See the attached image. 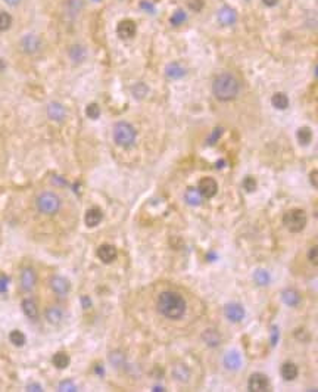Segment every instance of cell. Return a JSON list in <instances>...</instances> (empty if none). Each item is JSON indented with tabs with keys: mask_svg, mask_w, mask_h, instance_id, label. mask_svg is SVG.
<instances>
[{
	"mask_svg": "<svg viewBox=\"0 0 318 392\" xmlns=\"http://www.w3.org/2000/svg\"><path fill=\"white\" fill-rule=\"evenodd\" d=\"M156 308L161 315L169 320H180L187 311V302L179 292L165 291L156 299Z\"/></svg>",
	"mask_w": 318,
	"mask_h": 392,
	"instance_id": "cell-1",
	"label": "cell"
},
{
	"mask_svg": "<svg viewBox=\"0 0 318 392\" xmlns=\"http://www.w3.org/2000/svg\"><path fill=\"white\" fill-rule=\"evenodd\" d=\"M239 92H240V83L230 73H223L217 76L214 83H212V93H214V96L220 102L234 100L239 96Z\"/></svg>",
	"mask_w": 318,
	"mask_h": 392,
	"instance_id": "cell-2",
	"label": "cell"
},
{
	"mask_svg": "<svg viewBox=\"0 0 318 392\" xmlns=\"http://www.w3.org/2000/svg\"><path fill=\"white\" fill-rule=\"evenodd\" d=\"M35 206H37V209L42 214H45V216H55L62 206V201L59 195H56L55 192L46 190L37 196V199H35Z\"/></svg>",
	"mask_w": 318,
	"mask_h": 392,
	"instance_id": "cell-3",
	"label": "cell"
},
{
	"mask_svg": "<svg viewBox=\"0 0 318 392\" xmlns=\"http://www.w3.org/2000/svg\"><path fill=\"white\" fill-rule=\"evenodd\" d=\"M136 137H137V131L136 128L127 123V121H120L115 124L114 127V140L115 143L121 148H131L136 141Z\"/></svg>",
	"mask_w": 318,
	"mask_h": 392,
	"instance_id": "cell-4",
	"label": "cell"
},
{
	"mask_svg": "<svg viewBox=\"0 0 318 392\" xmlns=\"http://www.w3.org/2000/svg\"><path fill=\"white\" fill-rule=\"evenodd\" d=\"M308 219L302 209H290L283 216V224L292 233H299L306 227Z\"/></svg>",
	"mask_w": 318,
	"mask_h": 392,
	"instance_id": "cell-5",
	"label": "cell"
},
{
	"mask_svg": "<svg viewBox=\"0 0 318 392\" xmlns=\"http://www.w3.org/2000/svg\"><path fill=\"white\" fill-rule=\"evenodd\" d=\"M21 47H22L24 53L35 55L42 49V40H40L39 35H35V34H27L21 40Z\"/></svg>",
	"mask_w": 318,
	"mask_h": 392,
	"instance_id": "cell-6",
	"label": "cell"
},
{
	"mask_svg": "<svg viewBox=\"0 0 318 392\" xmlns=\"http://www.w3.org/2000/svg\"><path fill=\"white\" fill-rule=\"evenodd\" d=\"M50 289L58 295V297H66L71 291V283L68 279L62 276H53L50 279Z\"/></svg>",
	"mask_w": 318,
	"mask_h": 392,
	"instance_id": "cell-7",
	"label": "cell"
},
{
	"mask_svg": "<svg viewBox=\"0 0 318 392\" xmlns=\"http://www.w3.org/2000/svg\"><path fill=\"white\" fill-rule=\"evenodd\" d=\"M136 31H137L136 22L131 21V19H122L117 25V34H118V37L122 39V40L133 39L136 35Z\"/></svg>",
	"mask_w": 318,
	"mask_h": 392,
	"instance_id": "cell-8",
	"label": "cell"
},
{
	"mask_svg": "<svg viewBox=\"0 0 318 392\" xmlns=\"http://www.w3.org/2000/svg\"><path fill=\"white\" fill-rule=\"evenodd\" d=\"M247 386H249V391H252V392H265L270 388V382L264 373H254L249 377Z\"/></svg>",
	"mask_w": 318,
	"mask_h": 392,
	"instance_id": "cell-9",
	"label": "cell"
},
{
	"mask_svg": "<svg viewBox=\"0 0 318 392\" xmlns=\"http://www.w3.org/2000/svg\"><path fill=\"white\" fill-rule=\"evenodd\" d=\"M197 189L203 198H214L218 192V183L212 177H205L199 182Z\"/></svg>",
	"mask_w": 318,
	"mask_h": 392,
	"instance_id": "cell-10",
	"label": "cell"
},
{
	"mask_svg": "<svg viewBox=\"0 0 318 392\" xmlns=\"http://www.w3.org/2000/svg\"><path fill=\"white\" fill-rule=\"evenodd\" d=\"M224 315L233 323H239L244 318V308L237 302H230L224 307Z\"/></svg>",
	"mask_w": 318,
	"mask_h": 392,
	"instance_id": "cell-11",
	"label": "cell"
},
{
	"mask_svg": "<svg viewBox=\"0 0 318 392\" xmlns=\"http://www.w3.org/2000/svg\"><path fill=\"white\" fill-rule=\"evenodd\" d=\"M97 257L102 263L105 264H111L117 260L118 257V251H117V248L114 245H108V243H105V245H100L99 249H97Z\"/></svg>",
	"mask_w": 318,
	"mask_h": 392,
	"instance_id": "cell-12",
	"label": "cell"
},
{
	"mask_svg": "<svg viewBox=\"0 0 318 392\" xmlns=\"http://www.w3.org/2000/svg\"><path fill=\"white\" fill-rule=\"evenodd\" d=\"M19 280H21V288L25 292H31L35 286V283H37V274H35V271L31 267H25L21 271Z\"/></svg>",
	"mask_w": 318,
	"mask_h": 392,
	"instance_id": "cell-13",
	"label": "cell"
},
{
	"mask_svg": "<svg viewBox=\"0 0 318 392\" xmlns=\"http://www.w3.org/2000/svg\"><path fill=\"white\" fill-rule=\"evenodd\" d=\"M172 377L179 383H187L192 377V372L187 364L184 363H175L172 366Z\"/></svg>",
	"mask_w": 318,
	"mask_h": 392,
	"instance_id": "cell-14",
	"label": "cell"
},
{
	"mask_svg": "<svg viewBox=\"0 0 318 392\" xmlns=\"http://www.w3.org/2000/svg\"><path fill=\"white\" fill-rule=\"evenodd\" d=\"M47 117L52 120V121H56V123H61L65 120L66 117V110L65 106L59 102H50L47 105Z\"/></svg>",
	"mask_w": 318,
	"mask_h": 392,
	"instance_id": "cell-15",
	"label": "cell"
},
{
	"mask_svg": "<svg viewBox=\"0 0 318 392\" xmlns=\"http://www.w3.org/2000/svg\"><path fill=\"white\" fill-rule=\"evenodd\" d=\"M45 317H46V322L47 323H50L53 326H58V325H61L63 322L65 313H63V310L59 305H52V307L46 308Z\"/></svg>",
	"mask_w": 318,
	"mask_h": 392,
	"instance_id": "cell-16",
	"label": "cell"
},
{
	"mask_svg": "<svg viewBox=\"0 0 318 392\" xmlns=\"http://www.w3.org/2000/svg\"><path fill=\"white\" fill-rule=\"evenodd\" d=\"M165 76L169 80H180L186 76V68L179 62H171L165 68Z\"/></svg>",
	"mask_w": 318,
	"mask_h": 392,
	"instance_id": "cell-17",
	"label": "cell"
},
{
	"mask_svg": "<svg viewBox=\"0 0 318 392\" xmlns=\"http://www.w3.org/2000/svg\"><path fill=\"white\" fill-rule=\"evenodd\" d=\"M218 21L223 25H226V27L233 25L237 21V12L233 8H230V6H223L218 11Z\"/></svg>",
	"mask_w": 318,
	"mask_h": 392,
	"instance_id": "cell-18",
	"label": "cell"
},
{
	"mask_svg": "<svg viewBox=\"0 0 318 392\" xmlns=\"http://www.w3.org/2000/svg\"><path fill=\"white\" fill-rule=\"evenodd\" d=\"M202 341L209 346V348H217L221 345V335L215 329H206L202 333Z\"/></svg>",
	"mask_w": 318,
	"mask_h": 392,
	"instance_id": "cell-19",
	"label": "cell"
},
{
	"mask_svg": "<svg viewBox=\"0 0 318 392\" xmlns=\"http://www.w3.org/2000/svg\"><path fill=\"white\" fill-rule=\"evenodd\" d=\"M224 366L228 370H239L242 366V357L237 351H228L224 355Z\"/></svg>",
	"mask_w": 318,
	"mask_h": 392,
	"instance_id": "cell-20",
	"label": "cell"
},
{
	"mask_svg": "<svg viewBox=\"0 0 318 392\" xmlns=\"http://www.w3.org/2000/svg\"><path fill=\"white\" fill-rule=\"evenodd\" d=\"M103 219V212L99 209V208H90L87 212H86V216H84V221H86V226L87 227H96L100 224Z\"/></svg>",
	"mask_w": 318,
	"mask_h": 392,
	"instance_id": "cell-21",
	"label": "cell"
},
{
	"mask_svg": "<svg viewBox=\"0 0 318 392\" xmlns=\"http://www.w3.org/2000/svg\"><path fill=\"white\" fill-rule=\"evenodd\" d=\"M21 307H22L24 314H25L30 320H37V318H39V307H37V304H35L34 299H31V298L24 299L22 304H21Z\"/></svg>",
	"mask_w": 318,
	"mask_h": 392,
	"instance_id": "cell-22",
	"label": "cell"
},
{
	"mask_svg": "<svg viewBox=\"0 0 318 392\" xmlns=\"http://www.w3.org/2000/svg\"><path fill=\"white\" fill-rule=\"evenodd\" d=\"M281 299L289 307H298L301 302V295L296 289H285L281 292Z\"/></svg>",
	"mask_w": 318,
	"mask_h": 392,
	"instance_id": "cell-23",
	"label": "cell"
},
{
	"mask_svg": "<svg viewBox=\"0 0 318 392\" xmlns=\"http://www.w3.org/2000/svg\"><path fill=\"white\" fill-rule=\"evenodd\" d=\"M298 373H299V370H298V366L295 364V363H285L281 366V369H280V375H281V377L285 379V380H295L296 377H298Z\"/></svg>",
	"mask_w": 318,
	"mask_h": 392,
	"instance_id": "cell-24",
	"label": "cell"
},
{
	"mask_svg": "<svg viewBox=\"0 0 318 392\" xmlns=\"http://www.w3.org/2000/svg\"><path fill=\"white\" fill-rule=\"evenodd\" d=\"M202 195L199 192L197 188H189L184 192V201L190 205V206H199L202 204Z\"/></svg>",
	"mask_w": 318,
	"mask_h": 392,
	"instance_id": "cell-25",
	"label": "cell"
},
{
	"mask_svg": "<svg viewBox=\"0 0 318 392\" xmlns=\"http://www.w3.org/2000/svg\"><path fill=\"white\" fill-rule=\"evenodd\" d=\"M87 56V50L84 46L81 45H74V46H71L69 49V59L73 61L74 63H81Z\"/></svg>",
	"mask_w": 318,
	"mask_h": 392,
	"instance_id": "cell-26",
	"label": "cell"
},
{
	"mask_svg": "<svg viewBox=\"0 0 318 392\" xmlns=\"http://www.w3.org/2000/svg\"><path fill=\"white\" fill-rule=\"evenodd\" d=\"M271 103H273V106H274L275 110H281L283 111V110H286L288 106H289V97H288V94L278 92V93H274L273 94Z\"/></svg>",
	"mask_w": 318,
	"mask_h": 392,
	"instance_id": "cell-27",
	"label": "cell"
},
{
	"mask_svg": "<svg viewBox=\"0 0 318 392\" xmlns=\"http://www.w3.org/2000/svg\"><path fill=\"white\" fill-rule=\"evenodd\" d=\"M52 363H53V366H55L56 369L63 370V369H66V367L69 366L71 359H69V355H68L66 352H62V351H61V352H56V354L53 355Z\"/></svg>",
	"mask_w": 318,
	"mask_h": 392,
	"instance_id": "cell-28",
	"label": "cell"
},
{
	"mask_svg": "<svg viewBox=\"0 0 318 392\" xmlns=\"http://www.w3.org/2000/svg\"><path fill=\"white\" fill-rule=\"evenodd\" d=\"M298 136V141L302 145V146H306L311 143V140H312V131L309 127H301L296 133Z\"/></svg>",
	"mask_w": 318,
	"mask_h": 392,
	"instance_id": "cell-29",
	"label": "cell"
},
{
	"mask_svg": "<svg viewBox=\"0 0 318 392\" xmlns=\"http://www.w3.org/2000/svg\"><path fill=\"white\" fill-rule=\"evenodd\" d=\"M254 280L259 284V286H267V284H270V282H271V276L267 270L258 268L254 273Z\"/></svg>",
	"mask_w": 318,
	"mask_h": 392,
	"instance_id": "cell-30",
	"label": "cell"
},
{
	"mask_svg": "<svg viewBox=\"0 0 318 392\" xmlns=\"http://www.w3.org/2000/svg\"><path fill=\"white\" fill-rule=\"evenodd\" d=\"M9 341L12 342V345H15V346L21 348V346H24V345H25L27 338H25V335H24L21 330H12V332L9 333Z\"/></svg>",
	"mask_w": 318,
	"mask_h": 392,
	"instance_id": "cell-31",
	"label": "cell"
},
{
	"mask_svg": "<svg viewBox=\"0 0 318 392\" xmlns=\"http://www.w3.org/2000/svg\"><path fill=\"white\" fill-rule=\"evenodd\" d=\"M109 361L114 367H122L125 364V355L121 351H114L109 354Z\"/></svg>",
	"mask_w": 318,
	"mask_h": 392,
	"instance_id": "cell-32",
	"label": "cell"
},
{
	"mask_svg": "<svg viewBox=\"0 0 318 392\" xmlns=\"http://www.w3.org/2000/svg\"><path fill=\"white\" fill-rule=\"evenodd\" d=\"M81 9H83V2H81V0H68V2H66V11H68L69 15L76 16V15L80 14Z\"/></svg>",
	"mask_w": 318,
	"mask_h": 392,
	"instance_id": "cell-33",
	"label": "cell"
},
{
	"mask_svg": "<svg viewBox=\"0 0 318 392\" xmlns=\"http://www.w3.org/2000/svg\"><path fill=\"white\" fill-rule=\"evenodd\" d=\"M131 93L136 99H143L148 93H149V89L145 83H137L133 89H131Z\"/></svg>",
	"mask_w": 318,
	"mask_h": 392,
	"instance_id": "cell-34",
	"label": "cell"
},
{
	"mask_svg": "<svg viewBox=\"0 0 318 392\" xmlns=\"http://www.w3.org/2000/svg\"><path fill=\"white\" fill-rule=\"evenodd\" d=\"M11 27H12V16L5 11H0V31H8Z\"/></svg>",
	"mask_w": 318,
	"mask_h": 392,
	"instance_id": "cell-35",
	"label": "cell"
},
{
	"mask_svg": "<svg viewBox=\"0 0 318 392\" xmlns=\"http://www.w3.org/2000/svg\"><path fill=\"white\" fill-rule=\"evenodd\" d=\"M86 115L90 120H97L100 117V106L97 103H89L86 108Z\"/></svg>",
	"mask_w": 318,
	"mask_h": 392,
	"instance_id": "cell-36",
	"label": "cell"
},
{
	"mask_svg": "<svg viewBox=\"0 0 318 392\" xmlns=\"http://www.w3.org/2000/svg\"><path fill=\"white\" fill-rule=\"evenodd\" d=\"M186 19H187V15H186L184 11H175V12L172 14V16L169 18V22H171L172 25H175V27H179V25H182Z\"/></svg>",
	"mask_w": 318,
	"mask_h": 392,
	"instance_id": "cell-37",
	"label": "cell"
},
{
	"mask_svg": "<svg viewBox=\"0 0 318 392\" xmlns=\"http://www.w3.org/2000/svg\"><path fill=\"white\" fill-rule=\"evenodd\" d=\"M243 189L246 192H254L257 189V180L254 179L252 175H246L244 179H243V183H242Z\"/></svg>",
	"mask_w": 318,
	"mask_h": 392,
	"instance_id": "cell-38",
	"label": "cell"
},
{
	"mask_svg": "<svg viewBox=\"0 0 318 392\" xmlns=\"http://www.w3.org/2000/svg\"><path fill=\"white\" fill-rule=\"evenodd\" d=\"M58 389L61 392H76L77 391V386L73 380H62L58 386Z\"/></svg>",
	"mask_w": 318,
	"mask_h": 392,
	"instance_id": "cell-39",
	"label": "cell"
},
{
	"mask_svg": "<svg viewBox=\"0 0 318 392\" xmlns=\"http://www.w3.org/2000/svg\"><path fill=\"white\" fill-rule=\"evenodd\" d=\"M189 9L195 11V12H200L205 6V0H186Z\"/></svg>",
	"mask_w": 318,
	"mask_h": 392,
	"instance_id": "cell-40",
	"label": "cell"
},
{
	"mask_svg": "<svg viewBox=\"0 0 318 392\" xmlns=\"http://www.w3.org/2000/svg\"><path fill=\"white\" fill-rule=\"evenodd\" d=\"M308 258H309V261L314 264V266H317L318 264V255H317V246H312L311 249H309V254H308Z\"/></svg>",
	"mask_w": 318,
	"mask_h": 392,
	"instance_id": "cell-41",
	"label": "cell"
},
{
	"mask_svg": "<svg viewBox=\"0 0 318 392\" xmlns=\"http://www.w3.org/2000/svg\"><path fill=\"white\" fill-rule=\"evenodd\" d=\"M221 134H223V128H215L214 133H212V136L208 139V143H209V145H214V143H215V140H217Z\"/></svg>",
	"mask_w": 318,
	"mask_h": 392,
	"instance_id": "cell-42",
	"label": "cell"
},
{
	"mask_svg": "<svg viewBox=\"0 0 318 392\" xmlns=\"http://www.w3.org/2000/svg\"><path fill=\"white\" fill-rule=\"evenodd\" d=\"M140 6H141V9L149 11V14H153L155 12V6L151 2H148V0H143V2L140 3Z\"/></svg>",
	"mask_w": 318,
	"mask_h": 392,
	"instance_id": "cell-43",
	"label": "cell"
},
{
	"mask_svg": "<svg viewBox=\"0 0 318 392\" xmlns=\"http://www.w3.org/2000/svg\"><path fill=\"white\" fill-rule=\"evenodd\" d=\"M27 391H30V392H42L43 388H42L40 383H28L27 385Z\"/></svg>",
	"mask_w": 318,
	"mask_h": 392,
	"instance_id": "cell-44",
	"label": "cell"
},
{
	"mask_svg": "<svg viewBox=\"0 0 318 392\" xmlns=\"http://www.w3.org/2000/svg\"><path fill=\"white\" fill-rule=\"evenodd\" d=\"M8 282H9V279H8L6 276H2V277H0V292H6V289H8Z\"/></svg>",
	"mask_w": 318,
	"mask_h": 392,
	"instance_id": "cell-45",
	"label": "cell"
},
{
	"mask_svg": "<svg viewBox=\"0 0 318 392\" xmlns=\"http://www.w3.org/2000/svg\"><path fill=\"white\" fill-rule=\"evenodd\" d=\"M277 341H278V329L277 328H273V330H271V344L275 345Z\"/></svg>",
	"mask_w": 318,
	"mask_h": 392,
	"instance_id": "cell-46",
	"label": "cell"
},
{
	"mask_svg": "<svg viewBox=\"0 0 318 392\" xmlns=\"http://www.w3.org/2000/svg\"><path fill=\"white\" fill-rule=\"evenodd\" d=\"M317 175H318V171H317V170H314V171L309 174V180H311V183H312L314 188L318 186V183H317Z\"/></svg>",
	"mask_w": 318,
	"mask_h": 392,
	"instance_id": "cell-47",
	"label": "cell"
},
{
	"mask_svg": "<svg viewBox=\"0 0 318 392\" xmlns=\"http://www.w3.org/2000/svg\"><path fill=\"white\" fill-rule=\"evenodd\" d=\"M262 3H264L265 6L273 8V6H275V5L278 3V0H262Z\"/></svg>",
	"mask_w": 318,
	"mask_h": 392,
	"instance_id": "cell-48",
	"label": "cell"
},
{
	"mask_svg": "<svg viewBox=\"0 0 318 392\" xmlns=\"http://www.w3.org/2000/svg\"><path fill=\"white\" fill-rule=\"evenodd\" d=\"M81 302H83V307H84V308H89V307H90V299H89L87 297H83V298H81Z\"/></svg>",
	"mask_w": 318,
	"mask_h": 392,
	"instance_id": "cell-49",
	"label": "cell"
},
{
	"mask_svg": "<svg viewBox=\"0 0 318 392\" xmlns=\"http://www.w3.org/2000/svg\"><path fill=\"white\" fill-rule=\"evenodd\" d=\"M5 2L8 3V5H12V6H15V5H18L21 0H5Z\"/></svg>",
	"mask_w": 318,
	"mask_h": 392,
	"instance_id": "cell-50",
	"label": "cell"
},
{
	"mask_svg": "<svg viewBox=\"0 0 318 392\" xmlns=\"http://www.w3.org/2000/svg\"><path fill=\"white\" fill-rule=\"evenodd\" d=\"M5 68H6V63L3 62V59H0V73H2Z\"/></svg>",
	"mask_w": 318,
	"mask_h": 392,
	"instance_id": "cell-51",
	"label": "cell"
},
{
	"mask_svg": "<svg viewBox=\"0 0 318 392\" xmlns=\"http://www.w3.org/2000/svg\"><path fill=\"white\" fill-rule=\"evenodd\" d=\"M94 370H96V372H97V373H99V375H103V369H102V367H100V366H97V367H96V369H94Z\"/></svg>",
	"mask_w": 318,
	"mask_h": 392,
	"instance_id": "cell-52",
	"label": "cell"
},
{
	"mask_svg": "<svg viewBox=\"0 0 318 392\" xmlns=\"http://www.w3.org/2000/svg\"><path fill=\"white\" fill-rule=\"evenodd\" d=\"M96 2H97V0H96Z\"/></svg>",
	"mask_w": 318,
	"mask_h": 392,
	"instance_id": "cell-53",
	"label": "cell"
}]
</instances>
